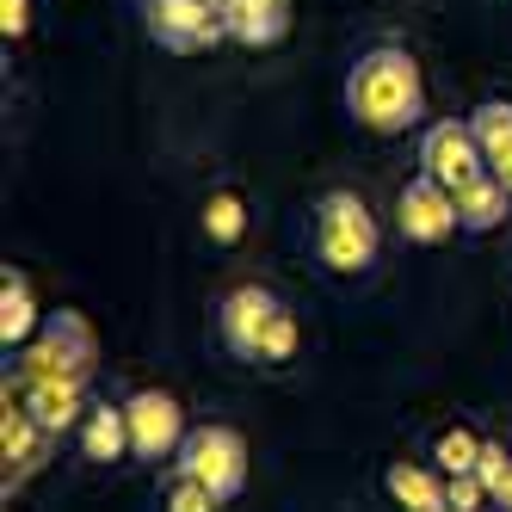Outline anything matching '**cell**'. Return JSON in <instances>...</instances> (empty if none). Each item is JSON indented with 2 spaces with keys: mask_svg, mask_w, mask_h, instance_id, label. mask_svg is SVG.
Wrapping results in <instances>:
<instances>
[{
  "mask_svg": "<svg viewBox=\"0 0 512 512\" xmlns=\"http://www.w3.org/2000/svg\"><path fill=\"white\" fill-rule=\"evenodd\" d=\"M346 118L371 136H401L426 118V81H420V62L401 50V44H377L364 50L346 68Z\"/></svg>",
  "mask_w": 512,
  "mask_h": 512,
  "instance_id": "obj_1",
  "label": "cell"
},
{
  "mask_svg": "<svg viewBox=\"0 0 512 512\" xmlns=\"http://www.w3.org/2000/svg\"><path fill=\"white\" fill-rule=\"evenodd\" d=\"M216 334H223V346L241 358V364H290L303 346V321L297 309H290L278 290L266 284H241L223 297V309H216Z\"/></svg>",
  "mask_w": 512,
  "mask_h": 512,
  "instance_id": "obj_2",
  "label": "cell"
},
{
  "mask_svg": "<svg viewBox=\"0 0 512 512\" xmlns=\"http://www.w3.org/2000/svg\"><path fill=\"white\" fill-rule=\"evenodd\" d=\"M377 216L358 192H321L315 198V260L334 278H358L377 266Z\"/></svg>",
  "mask_w": 512,
  "mask_h": 512,
  "instance_id": "obj_3",
  "label": "cell"
},
{
  "mask_svg": "<svg viewBox=\"0 0 512 512\" xmlns=\"http://www.w3.org/2000/svg\"><path fill=\"white\" fill-rule=\"evenodd\" d=\"M99 364V340L87 315L75 309H56L44 321V334L25 346V364H19V383H87Z\"/></svg>",
  "mask_w": 512,
  "mask_h": 512,
  "instance_id": "obj_4",
  "label": "cell"
},
{
  "mask_svg": "<svg viewBox=\"0 0 512 512\" xmlns=\"http://www.w3.org/2000/svg\"><path fill=\"white\" fill-rule=\"evenodd\" d=\"M179 475L204 482L216 500H235L247 488V438L235 426H192L179 445Z\"/></svg>",
  "mask_w": 512,
  "mask_h": 512,
  "instance_id": "obj_5",
  "label": "cell"
},
{
  "mask_svg": "<svg viewBox=\"0 0 512 512\" xmlns=\"http://www.w3.org/2000/svg\"><path fill=\"white\" fill-rule=\"evenodd\" d=\"M142 19H149V38L173 56H198L229 38L223 0H142Z\"/></svg>",
  "mask_w": 512,
  "mask_h": 512,
  "instance_id": "obj_6",
  "label": "cell"
},
{
  "mask_svg": "<svg viewBox=\"0 0 512 512\" xmlns=\"http://www.w3.org/2000/svg\"><path fill=\"white\" fill-rule=\"evenodd\" d=\"M420 173H432L445 192H463L488 173V155H482V142H475L469 118H445L420 136Z\"/></svg>",
  "mask_w": 512,
  "mask_h": 512,
  "instance_id": "obj_7",
  "label": "cell"
},
{
  "mask_svg": "<svg viewBox=\"0 0 512 512\" xmlns=\"http://www.w3.org/2000/svg\"><path fill=\"white\" fill-rule=\"evenodd\" d=\"M124 414H130V451L142 463L179 457V445H186V408H179L167 389H136L124 401Z\"/></svg>",
  "mask_w": 512,
  "mask_h": 512,
  "instance_id": "obj_8",
  "label": "cell"
},
{
  "mask_svg": "<svg viewBox=\"0 0 512 512\" xmlns=\"http://www.w3.org/2000/svg\"><path fill=\"white\" fill-rule=\"evenodd\" d=\"M395 229L414 247H438L457 235V192H445L432 173H414L395 198Z\"/></svg>",
  "mask_w": 512,
  "mask_h": 512,
  "instance_id": "obj_9",
  "label": "cell"
},
{
  "mask_svg": "<svg viewBox=\"0 0 512 512\" xmlns=\"http://www.w3.org/2000/svg\"><path fill=\"white\" fill-rule=\"evenodd\" d=\"M229 38L247 50H272L290 38V0H223Z\"/></svg>",
  "mask_w": 512,
  "mask_h": 512,
  "instance_id": "obj_10",
  "label": "cell"
},
{
  "mask_svg": "<svg viewBox=\"0 0 512 512\" xmlns=\"http://www.w3.org/2000/svg\"><path fill=\"white\" fill-rule=\"evenodd\" d=\"M0 445H7V488H25L31 475L44 469V451H50V432L31 420L25 401H7V426H0Z\"/></svg>",
  "mask_w": 512,
  "mask_h": 512,
  "instance_id": "obj_11",
  "label": "cell"
},
{
  "mask_svg": "<svg viewBox=\"0 0 512 512\" xmlns=\"http://www.w3.org/2000/svg\"><path fill=\"white\" fill-rule=\"evenodd\" d=\"M25 408L50 438L87 420V383H25Z\"/></svg>",
  "mask_w": 512,
  "mask_h": 512,
  "instance_id": "obj_12",
  "label": "cell"
},
{
  "mask_svg": "<svg viewBox=\"0 0 512 512\" xmlns=\"http://www.w3.org/2000/svg\"><path fill=\"white\" fill-rule=\"evenodd\" d=\"M130 451V414L124 401H93L81 420V457L87 463H118Z\"/></svg>",
  "mask_w": 512,
  "mask_h": 512,
  "instance_id": "obj_13",
  "label": "cell"
},
{
  "mask_svg": "<svg viewBox=\"0 0 512 512\" xmlns=\"http://www.w3.org/2000/svg\"><path fill=\"white\" fill-rule=\"evenodd\" d=\"M38 340V297H31V278L7 266V278H0V346H31Z\"/></svg>",
  "mask_w": 512,
  "mask_h": 512,
  "instance_id": "obj_14",
  "label": "cell"
},
{
  "mask_svg": "<svg viewBox=\"0 0 512 512\" xmlns=\"http://www.w3.org/2000/svg\"><path fill=\"white\" fill-rule=\"evenodd\" d=\"M506 210H512V192L500 186L494 173H482L475 186L457 192V229H463V235H494V229L506 223Z\"/></svg>",
  "mask_w": 512,
  "mask_h": 512,
  "instance_id": "obj_15",
  "label": "cell"
},
{
  "mask_svg": "<svg viewBox=\"0 0 512 512\" xmlns=\"http://www.w3.org/2000/svg\"><path fill=\"white\" fill-rule=\"evenodd\" d=\"M383 488L401 512H445V475H432L426 463H389Z\"/></svg>",
  "mask_w": 512,
  "mask_h": 512,
  "instance_id": "obj_16",
  "label": "cell"
},
{
  "mask_svg": "<svg viewBox=\"0 0 512 512\" xmlns=\"http://www.w3.org/2000/svg\"><path fill=\"white\" fill-rule=\"evenodd\" d=\"M204 241L210 247H235L241 235H247V198L235 192V186H216L210 198H204Z\"/></svg>",
  "mask_w": 512,
  "mask_h": 512,
  "instance_id": "obj_17",
  "label": "cell"
},
{
  "mask_svg": "<svg viewBox=\"0 0 512 512\" xmlns=\"http://www.w3.org/2000/svg\"><path fill=\"white\" fill-rule=\"evenodd\" d=\"M482 451H488L482 432L445 426V432H438V445H432V463H438V475H475V469H482Z\"/></svg>",
  "mask_w": 512,
  "mask_h": 512,
  "instance_id": "obj_18",
  "label": "cell"
},
{
  "mask_svg": "<svg viewBox=\"0 0 512 512\" xmlns=\"http://www.w3.org/2000/svg\"><path fill=\"white\" fill-rule=\"evenodd\" d=\"M469 130H475V142H482L488 161L506 155V149H512V105H506V99H482V105L469 112Z\"/></svg>",
  "mask_w": 512,
  "mask_h": 512,
  "instance_id": "obj_19",
  "label": "cell"
},
{
  "mask_svg": "<svg viewBox=\"0 0 512 512\" xmlns=\"http://www.w3.org/2000/svg\"><path fill=\"white\" fill-rule=\"evenodd\" d=\"M223 500H216L204 482H192V475H179L173 469V482H167V500H161V512H216Z\"/></svg>",
  "mask_w": 512,
  "mask_h": 512,
  "instance_id": "obj_20",
  "label": "cell"
},
{
  "mask_svg": "<svg viewBox=\"0 0 512 512\" xmlns=\"http://www.w3.org/2000/svg\"><path fill=\"white\" fill-rule=\"evenodd\" d=\"M482 475H445V506L451 512H475V506H482Z\"/></svg>",
  "mask_w": 512,
  "mask_h": 512,
  "instance_id": "obj_21",
  "label": "cell"
},
{
  "mask_svg": "<svg viewBox=\"0 0 512 512\" xmlns=\"http://www.w3.org/2000/svg\"><path fill=\"white\" fill-rule=\"evenodd\" d=\"M0 31H7V38H25L31 31V0H0Z\"/></svg>",
  "mask_w": 512,
  "mask_h": 512,
  "instance_id": "obj_22",
  "label": "cell"
},
{
  "mask_svg": "<svg viewBox=\"0 0 512 512\" xmlns=\"http://www.w3.org/2000/svg\"><path fill=\"white\" fill-rule=\"evenodd\" d=\"M506 463H512V457H506L500 445H488V451H482V469H475V475H482V488H488V494H494V482L506 475Z\"/></svg>",
  "mask_w": 512,
  "mask_h": 512,
  "instance_id": "obj_23",
  "label": "cell"
},
{
  "mask_svg": "<svg viewBox=\"0 0 512 512\" xmlns=\"http://www.w3.org/2000/svg\"><path fill=\"white\" fill-rule=\"evenodd\" d=\"M488 173H494V179H500V186L512 192V149H506V155H494V161H488Z\"/></svg>",
  "mask_w": 512,
  "mask_h": 512,
  "instance_id": "obj_24",
  "label": "cell"
},
{
  "mask_svg": "<svg viewBox=\"0 0 512 512\" xmlns=\"http://www.w3.org/2000/svg\"><path fill=\"white\" fill-rule=\"evenodd\" d=\"M488 500H500V512H512V463H506V475L494 482V494H488Z\"/></svg>",
  "mask_w": 512,
  "mask_h": 512,
  "instance_id": "obj_25",
  "label": "cell"
},
{
  "mask_svg": "<svg viewBox=\"0 0 512 512\" xmlns=\"http://www.w3.org/2000/svg\"><path fill=\"white\" fill-rule=\"evenodd\" d=\"M445 512H451V506H445Z\"/></svg>",
  "mask_w": 512,
  "mask_h": 512,
  "instance_id": "obj_26",
  "label": "cell"
}]
</instances>
